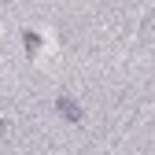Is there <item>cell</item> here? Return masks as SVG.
<instances>
[{
    "instance_id": "obj_1",
    "label": "cell",
    "mask_w": 155,
    "mask_h": 155,
    "mask_svg": "<svg viewBox=\"0 0 155 155\" xmlns=\"http://www.w3.org/2000/svg\"><path fill=\"white\" fill-rule=\"evenodd\" d=\"M59 111H63V118H70V122H81V111L74 107V100H70V96H59Z\"/></svg>"
},
{
    "instance_id": "obj_2",
    "label": "cell",
    "mask_w": 155,
    "mask_h": 155,
    "mask_svg": "<svg viewBox=\"0 0 155 155\" xmlns=\"http://www.w3.org/2000/svg\"><path fill=\"white\" fill-rule=\"evenodd\" d=\"M0 133H4V122H0Z\"/></svg>"
}]
</instances>
